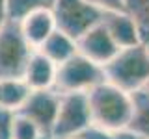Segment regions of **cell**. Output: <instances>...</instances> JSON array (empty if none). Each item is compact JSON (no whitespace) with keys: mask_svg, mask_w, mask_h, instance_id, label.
<instances>
[{"mask_svg":"<svg viewBox=\"0 0 149 139\" xmlns=\"http://www.w3.org/2000/svg\"><path fill=\"white\" fill-rule=\"evenodd\" d=\"M88 95V106H90L91 124L108 130V132H119L125 130L130 119V93L119 89L110 82H101L91 87Z\"/></svg>","mask_w":149,"mask_h":139,"instance_id":"1","label":"cell"},{"mask_svg":"<svg viewBox=\"0 0 149 139\" xmlns=\"http://www.w3.org/2000/svg\"><path fill=\"white\" fill-rule=\"evenodd\" d=\"M106 82L118 85L119 89L132 93L146 87L149 82V48L147 45L138 43L132 46L119 48L118 54L108 63L102 65Z\"/></svg>","mask_w":149,"mask_h":139,"instance_id":"2","label":"cell"},{"mask_svg":"<svg viewBox=\"0 0 149 139\" xmlns=\"http://www.w3.org/2000/svg\"><path fill=\"white\" fill-rule=\"evenodd\" d=\"M34 46L22 34L19 21H8L0 26V80L22 78Z\"/></svg>","mask_w":149,"mask_h":139,"instance_id":"3","label":"cell"},{"mask_svg":"<svg viewBox=\"0 0 149 139\" xmlns=\"http://www.w3.org/2000/svg\"><path fill=\"white\" fill-rule=\"evenodd\" d=\"M104 80L106 78L102 65L91 61L90 58L77 52L74 56L58 65L54 89L58 93H73V91L88 93L91 87H95L97 83Z\"/></svg>","mask_w":149,"mask_h":139,"instance_id":"4","label":"cell"},{"mask_svg":"<svg viewBox=\"0 0 149 139\" xmlns=\"http://www.w3.org/2000/svg\"><path fill=\"white\" fill-rule=\"evenodd\" d=\"M50 9L54 13L56 28L71 35L74 41L99 24L102 17V9L91 0H52Z\"/></svg>","mask_w":149,"mask_h":139,"instance_id":"5","label":"cell"},{"mask_svg":"<svg viewBox=\"0 0 149 139\" xmlns=\"http://www.w3.org/2000/svg\"><path fill=\"white\" fill-rule=\"evenodd\" d=\"M91 124L88 95L82 91L62 93L60 96V108L56 115L54 126L50 130L49 139H65L80 133L86 126Z\"/></svg>","mask_w":149,"mask_h":139,"instance_id":"6","label":"cell"},{"mask_svg":"<svg viewBox=\"0 0 149 139\" xmlns=\"http://www.w3.org/2000/svg\"><path fill=\"white\" fill-rule=\"evenodd\" d=\"M60 96H62V93H58L54 87H49V89H32L26 102L17 109V113L34 120L39 126V130L43 132L45 139H49L50 130L54 126L56 115H58Z\"/></svg>","mask_w":149,"mask_h":139,"instance_id":"7","label":"cell"},{"mask_svg":"<svg viewBox=\"0 0 149 139\" xmlns=\"http://www.w3.org/2000/svg\"><path fill=\"white\" fill-rule=\"evenodd\" d=\"M77 48L82 56L90 58L91 61H95L99 65H104L118 54L119 46L112 39L108 30L99 22V24L90 28L86 34H82L77 39Z\"/></svg>","mask_w":149,"mask_h":139,"instance_id":"8","label":"cell"},{"mask_svg":"<svg viewBox=\"0 0 149 139\" xmlns=\"http://www.w3.org/2000/svg\"><path fill=\"white\" fill-rule=\"evenodd\" d=\"M101 24L108 30L119 48L132 46L143 41L138 22L127 9H102Z\"/></svg>","mask_w":149,"mask_h":139,"instance_id":"9","label":"cell"},{"mask_svg":"<svg viewBox=\"0 0 149 139\" xmlns=\"http://www.w3.org/2000/svg\"><path fill=\"white\" fill-rule=\"evenodd\" d=\"M19 22H21L22 34H24L28 43L34 46V48H37V46L56 30L54 13H52L50 8L34 9V11H30L22 21H19Z\"/></svg>","mask_w":149,"mask_h":139,"instance_id":"10","label":"cell"},{"mask_svg":"<svg viewBox=\"0 0 149 139\" xmlns=\"http://www.w3.org/2000/svg\"><path fill=\"white\" fill-rule=\"evenodd\" d=\"M56 69H58V65L52 59H49L39 50H34L22 78L30 85V89H49V87H54Z\"/></svg>","mask_w":149,"mask_h":139,"instance_id":"11","label":"cell"},{"mask_svg":"<svg viewBox=\"0 0 149 139\" xmlns=\"http://www.w3.org/2000/svg\"><path fill=\"white\" fill-rule=\"evenodd\" d=\"M130 119L125 130H130L132 133L149 139V87H140V89L130 93Z\"/></svg>","mask_w":149,"mask_h":139,"instance_id":"12","label":"cell"},{"mask_svg":"<svg viewBox=\"0 0 149 139\" xmlns=\"http://www.w3.org/2000/svg\"><path fill=\"white\" fill-rule=\"evenodd\" d=\"M36 50H39L41 54H45L47 58L52 59L56 65L63 63L65 59H69L71 56H74L78 52L77 41H74L71 35L63 34L62 30H58V28H56V30L47 37Z\"/></svg>","mask_w":149,"mask_h":139,"instance_id":"13","label":"cell"},{"mask_svg":"<svg viewBox=\"0 0 149 139\" xmlns=\"http://www.w3.org/2000/svg\"><path fill=\"white\" fill-rule=\"evenodd\" d=\"M30 85L24 78H2L0 80V106L17 111L30 95Z\"/></svg>","mask_w":149,"mask_h":139,"instance_id":"14","label":"cell"},{"mask_svg":"<svg viewBox=\"0 0 149 139\" xmlns=\"http://www.w3.org/2000/svg\"><path fill=\"white\" fill-rule=\"evenodd\" d=\"M50 6H52V0H8V19L9 21H22L34 9Z\"/></svg>","mask_w":149,"mask_h":139,"instance_id":"15","label":"cell"},{"mask_svg":"<svg viewBox=\"0 0 149 139\" xmlns=\"http://www.w3.org/2000/svg\"><path fill=\"white\" fill-rule=\"evenodd\" d=\"M125 9L138 22L143 43L149 41V0H125Z\"/></svg>","mask_w":149,"mask_h":139,"instance_id":"16","label":"cell"},{"mask_svg":"<svg viewBox=\"0 0 149 139\" xmlns=\"http://www.w3.org/2000/svg\"><path fill=\"white\" fill-rule=\"evenodd\" d=\"M13 139H45V136L34 120L17 113L13 122Z\"/></svg>","mask_w":149,"mask_h":139,"instance_id":"17","label":"cell"},{"mask_svg":"<svg viewBox=\"0 0 149 139\" xmlns=\"http://www.w3.org/2000/svg\"><path fill=\"white\" fill-rule=\"evenodd\" d=\"M17 111L0 106V139H13V122Z\"/></svg>","mask_w":149,"mask_h":139,"instance_id":"18","label":"cell"},{"mask_svg":"<svg viewBox=\"0 0 149 139\" xmlns=\"http://www.w3.org/2000/svg\"><path fill=\"white\" fill-rule=\"evenodd\" d=\"M116 132H108V130L97 126V124H90L82 130L80 133H77L78 139H116Z\"/></svg>","mask_w":149,"mask_h":139,"instance_id":"19","label":"cell"},{"mask_svg":"<svg viewBox=\"0 0 149 139\" xmlns=\"http://www.w3.org/2000/svg\"><path fill=\"white\" fill-rule=\"evenodd\" d=\"M101 9H125V0H91Z\"/></svg>","mask_w":149,"mask_h":139,"instance_id":"20","label":"cell"},{"mask_svg":"<svg viewBox=\"0 0 149 139\" xmlns=\"http://www.w3.org/2000/svg\"><path fill=\"white\" fill-rule=\"evenodd\" d=\"M114 136H116V139H143V137L136 136V133H132L130 130H119V132H116Z\"/></svg>","mask_w":149,"mask_h":139,"instance_id":"21","label":"cell"},{"mask_svg":"<svg viewBox=\"0 0 149 139\" xmlns=\"http://www.w3.org/2000/svg\"><path fill=\"white\" fill-rule=\"evenodd\" d=\"M8 21V0H0V26Z\"/></svg>","mask_w":149,"mask_h":139,"instance_id":"22","label":"cell"},{"mask_svg":"<svg viewBox=\"0 0 149 139\" xmlns=\"http://www.w3.org/2000/svg\"><path fill=\"white\" fill-rule=\"evenodd\" d=\"M65 139H78V137H77V136H73V137H65Z\"/></svg>","mask_w":149,"mask_h":139,"instance_id":"23","label":"cell"},{"mask_svg":"<svg viewBox=\"0 0 149 139\" xmlns=\"http://www.w3.org/2000/svg\"><path fill=\"white\" fill-rule=\"evenodd\" d=\"M146 45H147V48H149V41H146Z\"/></svg>","mask_w":149,"mask_h":139,"instance_id":"24","label":"cell"},{"mask_svg":"<svg viewBox=\"0 0 149 139\" xmlns=\"http://www.w3.org/2000/svg\"><path fill=\"white\" fill-rule=\"evenodd\" d=\"M147 87H149V82H147Z\"/></svg>","mask_w":149,"mask_h":139,"instance_id":"25","label":"cell"}]
</instances>
